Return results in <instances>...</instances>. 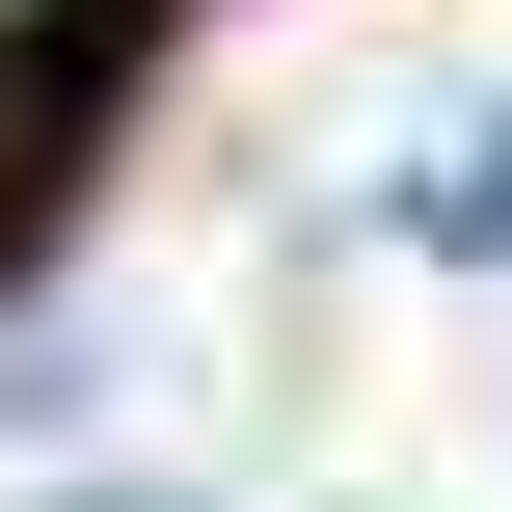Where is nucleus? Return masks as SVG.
<instances>
[{
    "label": "nucleus",
    "instance_id": "f257e3e1",
    "mask_svg": "<svg viewBox=\"0 0 512 512\" xmlns=\"http://www.w3.org/2000/svg\"><path fill=\"white\" fill-rule=\"evenodd\" d=\"M27 27H54V0H0V54H27Z\"/></svg>",
    "mask_w": 512,
    "mask_h": 512
}]
</instances>
